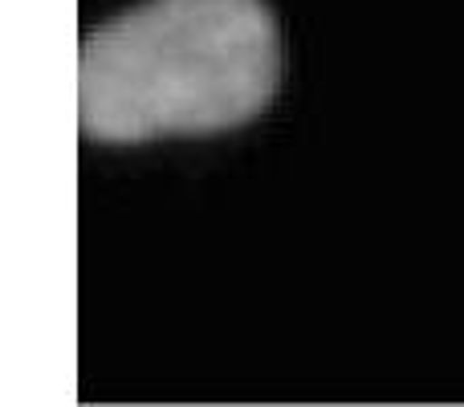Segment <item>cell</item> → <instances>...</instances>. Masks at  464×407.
I'll return each instance as SVG.
<instances>
[{
  "instance_id": "cell-1",
  "label": "cell",
  "mask_w": 464,
  "mask_h": 407,
  "mask_svg": "<svg viewBox=\"0 0 464 407\" xmlns=\"http://www.w3.org/2000/svg\"><path fill=\"white\" fill-rule=\"evenodd\" d=\"M281 78L269 0H143L82 41L78 122L111 147L220 135L261 119Z\"/></svg>"
}]
</instances>
